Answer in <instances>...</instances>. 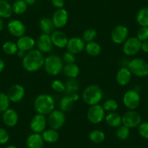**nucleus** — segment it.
<instances>
[{
    "label": "nucleus",
    "mask_w": 148,
    "mask_h": 148,
    "mask_svg": "<svg viewBox=\"0 0 148 148\" xmlns=\"http://www.w3.org/2000/svg\"><path fill=\"white\" fill-rule=\"evenodd\" d=\"M34 107L37 113L49 115L55 108V99L48 94H41L34 99Z\"/></svg>",
    "instance_id": "2"
},
{
    "label": "nucleus",
    "mask_w": 148,
    "mask_h": 148,
    "mask_svg": "<svg viewBox=\"0 0 148 148\" xmlns=\"http://www.w3.org/2000/svg\"><path fill=\"white\" fill-rule=\"evenodd\" d=\"M2 50L7 55H16L18 51V48L16 43L8 41V42H5L2 45Z\"/></svg>",
    "instance_id": "34"
},
{
    "label": "nucleus",
    "mask_w": 148,
    "mask_h": 148,
    "mask_svg": "<svg viewBox=\"0 0 148 148\" xmlns=\"http://www.w3.org/2000/svg\"><path fill=\"white\" fill-rule=\"evenodd\" d=\"M8 29L11 35L17 38L24 36L26 32L25 24L18 19H14L10 21L8 24Z\"/></svg>",
    "instance_id": "13"
},
{
    "label": "nucleus",
    "mask_w": 148,
    "mask_h": 148,
    "mask_svg": "<svg viewBox=\"0 0 148 148\" xmlns=\"http://www.w3.org/2000/svg\"><path fill=\"white\" fill-rule=\"evenodd\" d=\"M128 68L132 74L137 77L148 76V62L142 58H134L128 63Z\"/></svg>",
    "instance_id": "5"
},
{
    "label": "nucleus",
    "mask_w": 148,
    "mask_h": 148,
    "mask_svg": "<svg viewBox=\"0 0 148 148\" xmlns=\"http://www.w3.org/2000/svg\"><path fill=\"white\" fill-rule=\"evenodd\" d=\"M141 97L139 92L134 89H130L125 92L123 97V103L129 110H135L140 105Z\"/></svg>",
    "instance_id": "6"
},
{
    "label": "nucleus",
    "mask_w": 148,
    "mask_h": 148,
    "mask_svg": "<svg viewBox=\"0 0 148 148\" xmlns=\"http://www.w3.org/2000/svg\"><path fill=\"white\" fill-rule=\"evenodd\" d=\"M19 116L17 111L12 108H8L2 114V121L8 127H14L18 123Z\"/></svg>",
    "instance_id": "19"
},
{
    "label": "nucleus",
    "mask_w": 148,
    "mask_h": 148,
    "mask_svg": "<svg viewBox=\"0 0 148 148\" xmlns=\"http://www.w3.org/2000/svg\"><path fill=\"white\" fill-rule=\"evenodd\" d=\"M71 97H72V99H73L74 102H76V101L79 100V97H79V94H78L77 92H76V93L72 94V95H71Z\"/></svg>",
    "instance_id": "47"
},
{
    "label": "nucleus",
    "mask_w": 148,
    "mask_h": 148,
    "mask_svg": "<svg viewBox=\"0 0 148 148\" xmlns=\"http://www.w3.org/2000/svg\"><path fill=\"white\" fill-rule=\"evenodd\" d=\"M39 28L42 34H46L50 35L55 29V26L51 18L48 17H44L39 21Z\"/></svg>",
    "instance_id": "25"
},
{
    "label": "nucleus",
    "mask_w": 148,
    "mask_h": 148,
    "mask_svg": "<svg viewBox=\"0 0 148 148\" xmlns=\"http://www.w3.org/2000/svg\"><path fill=\"white\" fill-rule=\"evenodd\" d=\"M132 73L127 67L121 68L116 73V82L120 86H126L130 82L131 79H132Z\"/></svg>",
    "instance_id": "21"
},
{
    "label": "nucleus",
    "mask_w": 148,
    "mask_h": 148,
    "mask_svg": "<svg viewBox=\"0 0 148 148\" xmlns=\"http://www.w3.org/2000/svg\"><path fill=\"white\" fill-rule=\"evenodd\" d=\"M36 1V0H25V2H26V4L28 5H33L34 4H35Z\"/></svg>",
    "instance_id": "49"
},
{
    "label": "nucleus",
    "mask_w": 148,
    "mask_h": 148,
    "mask_svg": "<svg viewBox=\"0 0 148 148\" xmlns=\"http://www.w3.org/2000/svg\"><path fill=\"white\" fill-rule=\"evenodd\" d=\"M79 82L76 79H68L65 83V92L68 95H72L79 91Z\"/></svg>",
    "instance_id": "30"
},
{
    "label": "nucleus",
    "mask_w": 148,
    "mask_h": 148,
    "mask_svg": "<svg viewBox=\"0 0 148 148\" xmlns=\"http://www.w3.org/2000/svg\"><path fill=\"white\" fill-rule=\"evenodd\" d=\"M105 119L107 124L112 128H118L122 125V117L116 112L108 113Z\"/></svg>",
    "instance_id": "23"
},
{
    "label": "nucleus",
    "mask_w": 148,
    "mask_h": 148,
    "mask_svg": "<svg viewBox=\"0 0 148 148\" xmlns=\"http://www.w3.org/2000/svg\"><path fill=\"white\" fill-rule=\"evenodd\" d=\"M136 38L141 42H145L148 40V27L142 26L136 32Z\"/></svg>",
    "instance_id": "39"
},
{
    "label": "nucleus",
    "mask_w": 148,
    "mask_h": 148,
    "mask_svg": "<svg viewBox=\"0 0 148 148\" xmlns=\"http://www.w3.org/2000/svg\"><path fill=\"white\" fill-rule=\"evenodd\" d=\"M25 54H26V52H24V51H22V50H18V52H17L16 55H18V57L19 58H21V59H23V58L25 57Z\"/></svg>",
    "instance_id": "46"
},
{
    "label": "nucleus",
    "mask_w": 148,
    "mask_h": 148,
    "mask_svg": "<svg viewBox=\"0 0 148 148\" xmlns=\"http://www.w3.org/2000/svg\"><path fill=\"white\" fill-rule=\"evenodd\" d=\"M62 61L65 64H70V63H75V61H76V57L75 55L71 52H68L63 54V56L62 58Z\"/></svg>",
    "instance_id": "42"
},
{
    "label": "nucleus",
    "mask_w": 148,
    "mask_h": 148,
    "mask_svg": "<svg viewBox=\"0 0 148 148\" xmlns=\"http://www.w3.org/2000/svg\"><path fill=\"white\" fill-rule=\"evenodd\" d=\"M141 50H142L145 53H148V40L142 42Z\"/></svg>",
    "instance_id": "45"
},
{
    "label": "nucleus",
    "mask_w": 148,
    "mask_h": 148,
    "mask_svg": "<svg viewBox=\"0 0 148 148\" xmlns=\"http://www.w3.org/2000/svg\"><path fill=\"white\" fill-rule=\"evenodd\" d=\"M142 42L136 36L129 37L123 44V52L129 57L134 56L141 50Z\"/></svg>",
    "instance_id": "9"
},
{
    "label": "nucleus",
    "mask_w": 148,
    "mask_h": 148,
    "mask_svg": "<svg viewBox=\"0 0 148 148\" xmlns=\"http://www.w3.org/2000/svg\"><path fill=\"white\" fill-rule=\"evenodd\" d=\"M139 134L144 139H148V121L142 122L138 126Z\"/></svg>",
    "instance_id": "41"
},
{
    "label": "nucleus",
    "mask_w": 148,
    "mask_h": 148,
    "mask_svg": "<svg viewBox=\"0 0 148 148\" xmlns=\"http://www.w3.org/2000/svg\"><path fill=\"white\" fill-rule=\"evenodd\" d=\"M51 3H52V6L56 9L63 8L64 5H65L64 0H51Z\"/></svg>",
    "instance_id": "44"
},
{
    "label": "nucleus",
    "mask_w": 148,
    "mask_h": 148,
    "mask_svg": "<svg viewBox=\"0 0 148 148\" xmlns=\"http://www.w3.org/2000/svg\"><path fill=\"white\" fill-rule=\"evenodd\" d=\"M64 62L62 58L58 55H50L45 60L44 68L47 73L55 76L60 73L63 70Z\"/></svg>",
    "instance_id": "4"
},
{
    "label": "nucleus",
    "mask_w": 148,
    "mask_h": 148,
    "mask_svg": "<svg viewBox=\"0 0 148 148\" xmlns=\"http://www.w3.org/2000/svg\"><path fill=\"white\" fill-rule=\"evenodd\" d=\"M10 100L8 95L3 92H0V113H4L10 107Z\"/></svg>",
    "instance_id": "38"
},
{
    "label": "nucleus",
    "mask_w": 148,
    "mask_h": 148,
    "mask_svg": "<svg viewBox=\"0 0 148 148\" xmlns=\"http://www.w3.org/2000/svg\"><path fill=\"white\" fill-rule=\"evenodd\" d=\"M51 87H52V90L55 91L57 93H62V92H65V83L60 80L53 81L51 84Z\"/></svg>",
    "instance_id": "40"
},
{
    "label": "nucleus",
    "mask_w": 148,
    "mask_h": 148,
    "mask_svg": "<svg viewBox=\"0 0 148 148\" xmlns=\"http://www.w3.org/2000/svg\"></svg>",
    "instance_id": "53"
},
{
    "label": "nucleus",
    "mask_w": 148,
    "mask_h": 148,
    "mask_svg": "<svg viewBox=\"0 0 148 148\" xmlns=\"http://www.w3.org/2000/svg\"><path fill=\"white\" fill-rule=\"evenodd\" d=\"M5 148H18L16 146H15V145H8V146H7Z\"/></svg>",
    "instance_id": "51"
},
{
    "label": "nucleus",
    "mask_w": 148,
    "mask_h": 148,
    "mask_svg": "<svg viewBox=\"0 0 148 148\" xmlns=\"http://www.w3.org/2000/svg\"><path fill=\"white\" fill-rule=\"evenodd\" d=\"M103 98V92L100 86L91 84L86 86L82 92V99L86 105H92L99 104Z\"/></svg>",
    "instance_id": "3"
},
{
    "label": "nucleus",
    "mask_w": 148,
    "mask_h": 148,
    "mask_svg": "<svg viewBox=\"0 0 148 148\" xmlns=\"http://www.w3.org/2000/svg\"><path fill=\"white\" fill-rule=\"evenodd\" d=\"M7 95L10 102L17 103L21 102L25 97V89L21 84H13L9 88Z\"/></svg>",
    "instance_id": "16"
},
{
    "label": "nucleus",
    "mask_w": 148,
    "mask_h": 148,
    "mask_svg": "<svg viewBox=\"0 0 148 148\" xmlns=\"http://www.w3.org/2000/svg\"><path fill=\"white\" fill-rule=\"evenodd\" d=\"M18 50H22L25 52L32 50L36 45V42L34 38L30 36L24 35L18 38L16 43Z\"/></svg>",
    "instance_id": "20"
},
{
    "label": "nucleus",
    "mask_w": 148,
    "mask_h": 148,
    "mask_svg": "<svg viewBox=\"0 0 148 148\" xmlns=\"http://www.w3.org/2000/svg\"><path fill=\"white\" fill-rule=\"evenodd\" d=\"M45 142L41 134L33 133L27 137L26 146L28 148H43Z\"/></svg>",
    "instance_id": "22"
},
{
    "label": "nucleus",
    "mask_w": 148,
    "mask_h": 148,
    "mask_svg": "<svg viewBox=\"0 0 148 148\" xmlns=\"http://www.w3.org/2000/svg\"><path fill=\"white\" fill-rule=\"evenodd\" d=\"M97 36V32L96 30L93 28H88L84 32L82 39L85 42L88 43V42H93L96 39Z\"/></svg>",
    "instance_id": "37"
},
{
    "label": "nucleus",
    "mask_w": 148,
    "mask_h": 148,
    "mask_svg": "<svg viewBox=\"0 0 148 148\" xmlns=\"http://www.w3.org/2000/svg\"><path fill=\"white\" fill-rule=\"evenodd\" d=\"M52 21L55 28H62L68 21V13L64 8L57 9L52 16Z\"/></svg>",
    "instance_id": "15"
},
{
    "label": "nucleus",
    "mask_w": 148,
    "mask_h": 148,
    "mask_svg": "<svg viewBox=\"0 0 148 148\" xmlns=\"http://www.w3.org/2000/svg\"><path fill=\"white\" fill-rule=\"evenodd\" d=\"M65 123V115L60 110H54L48 115L47 123L51 129L58 130L64 126Z\"/></svg>",
    "instance_id": "7"
},
{
    "label": "nucleus",
    "mask_w": 148,
    "mask_h": 148,
    "mask_svg": "<svg viewBox=\"0 0 148 148\" xmlns=\"http://www.w3.org/2000/svg\"><path fill=\"white\" fill-rule=\"evenodd\" d=\"M4 28V22L2 21V18H0V31H2Z\"/></svg>",
    "instance_id": "50"
},
{
    "label": "nucleus",
    "mask_w": 148,
    "mask_h": 148,
    "mask_svg": "<svg viewBox=\"0 0 148 148\" xmlns=\"http://www.w3.org/2000/svg\"><path fill=\"white\" fill-rule=\"evenodd\" d=\"M28 6V5L25 2V0H15L13 5H12L13 13L18 15H23L26 12Z\"/></svg>",
    "instance_id": "32"
},
{
    "label": "nucleus",
    "mask_w": 148,
    "mask_h": 148,
    "mask_svg": "<svg viewBox=\"0 0 148 148\" xmlns=\"http://www.w3.org/2000/svg\"><path fill=\"white\" fill-rule=\"evenodd\" d=\"M42 135L45 142H47V143H55L56 142H58L60 138L58 130L51 129V128L44 131Z\"/></svg>",
    "instance_id": "26"
},
{
    "label": "nucleus",
    "mask_w": 148,
    "mask_h": 148,
    "mask_svg": "<svg viewBox=\"0 0 148 148\" xmlns=\"http://www.w3.org/2000/svg\"><path fill=\"white\" fill-rule=\"evenodd\" d=\"M36 46L38 49L42 53H49L53 47V44L51 40L50 35L46 34H42L37 39Z\"/></svg>",
    "instance_id": "17"
},
{
    "label": "nucleus",
    "mask_w": 148,
    "mask_h": 148,
    "mask_svg": "<svg viewBox=\"0 0 148 148\" xmlns=\"http://www.w3.org/2000/svg\"><path fill=\"white\" fill-rule=\"evenodd\" d=\"M5 62L3 61V60L0 58V73H2V71H4V69H5Z\"/></svg>",
    "instance_id": "48"
},
{
    "label": "nucleus",
    "mask_w": 148,
    "mask_h": 148,
    "mask_svg": "<svg viewBox=\"0 0 148 148\" xmlns=\"http://www.w3.org/2000/svg\"><path fill=\"white\" fill-rule=\"evenodd\" d=\"M111 40L116 45H121L129 38V29L123 25H116L110 34Z\"/></svg>",
    "instance_id": "11"
},
{
    "label": "nucleus",
    "mask_w": 148,
    "mask_h": 148,
    "mask_svg": "<svg viewBox=\"0 0 148 148\" xmlns=\"http://www.w3.org/2000/svg\"><path fill=\"white\" fill-rule=\"evenodd\" d=\"M10 139V134L6 129L0 128V145H5Z\"/></svg>",
    "instance_id": "43"
},
{
    "label": "nucleus",
    "mask_w": 148,
    "mask_h": 148,
    "mask_svg": "<svg viewBox=\"0 0 148 148\" xmlns=\"http://www.w3.org/2000/svg\"><path fill=\"white\" fill-rule=\"evenodd\" d=\"M104 110L108 113H113L116 112L119 108V103L116 100L113 99H108L105 101L102 105Z\"/></svg>",
    "instance_id": "35"
},
{
    "label": "nucleus",
    "mask_w": 148,
    "mask_h": 148,
    "mask_svg": "<svg viewBox=\"0 0 148 148\" xmlns=\"http://www.w3.org/2000/svg\"><path fill=\"white\" fill-rule=\"evenodd\" d=\"M85 46H86V42L83 40L82 38L74 36L68 39L66 48L68 52H71L74 55H77L84 50Z\"/></svg>",
    "instance_id": "14"
},
{
    "label": "nucleus",
    "mask_w": 148,
    "mask_h": 148,
    "mask_svg": "<svg viewBox=\"0 0 148 148\" xmlns=\"http://www.w3.org/2000/svg\"><path fill=\"white\" fill-rule=\"evenodd\" d=\"M147 148H148V146H147Z\"/></svg>",
    "instance_id": "52"
},
{
    "label": "nucleus",
    "mask_w": 148,
    "mask_h": 148,
    "mask_svg": "<svg viewBox=\"0 0 148 148\" xmlns=\"http://www.w3.org/2000/svg\"><path fill=\"white\" fill-rule=\"evenodd\" d=\"M50 37L53 46L57 47L60 49L66 47L68 42V38L64 32L59 30L54 31L50 34Z\"/></svg>",
    "instance_id": "18"
},
{
    "label": "nucleus",
    "mask_w": 148,
    "mask_h": 148,
    "mask_svg": "<svg viewBox=\"0 0 148 148\" xmlns=\"http://www.w3.org/2000/svg\"><path fill=\"white\" fill-rule=\"evenodd\" d=\"M12 5L6 0H0V18H9L12 16Z\"/></svg>",
    "instance_id": "28"
},
{
    "label": "nucleus",
    "mask_w": 148,
    "mask_h": 148,
    "mask_svg": "<svg viewBox=\"0 0 148 148\" xmlns=\"http://www.w3.org/2000/svg\"><path fill=\"white\" fill-rule=\"evenodd\" d=\"M74 100L71 96H65L60 101V109L62 112H69L74 106Z\"/></svg>",
    "instance_id": "31"
},
{
    "label": "nucleus",
    "mask_w": 148,
    "mask_h": 148,
    "mask_svg": "<svg viewBox=\"0 0 148 148\" xmlns=\"http://www.w3.org/2000/svg\"><path fill=\"white\" fill-rule=\"evenodd\" d=\"M89 139L93 143L100 144L105 140V134L102 131L99 129H95L89 133Z\"/></svg>",
    "instance_id": "33"
},
{
    "label": "nucleus",
    "mask_w": 148,
    "mask_h": 148,
    "mask_svg": "<svg viewBox=\"0 0 148 148\" xmlns=\"http://www.w3.org/2000/svg\"><path fill=\"white\" fill-rule=\"evenodd\" d=\"M130 135V129L126 126L121 125L118 127L116 131V136L120 140H126Z\"/></svg>",
    "instance_id": "36"
},
{
    "label": "nucleus",
    "mask_w": 148,
    "mask_h": 148,
    "mask_svg": "<svg viewBox=\"0 0 148 148\" xmlns=\"http://www.w3.org/2000/svg\"><path fill=\"white\" fill-rule=\"evenodd\" d=\"M105 117V111L102 105L99 104L92 105L87 111V119L90 123L98 124L103 121Z\"/></svg>",
    "instance_id": "10"
},
{
    "label": "nucleus",
    "mask_w": 148,
    "mask_h": 148,
    "mask_svg": "<svg viewBox=\"0 0 148 148\" xmlns=\"http://www.w3.org/2000/svg\"><path fill=\"white\" fill-rule=\"evenodd\" d=\"M47 119L46 116L37 113L32 118L30 123V129L33 133L41 134L46 130Z\"/></svg>",
    "instance_id": "12"
},
{
    "label": "nucleus",
    "mask_w": 148,
    "mask_h": 148,
    "mask_svg": "<svg viewBox=\"0 0 148 148\" xmlns=\"http://www.w3.org/2000/svg\"><path fill=\"white\" fill-rule=\"evenodd\" d=\"M84 50L89 56L97 57L100 54L102 49H101V46L99 45V44L93 41V42H88L86 44Z\"/></svg>",
    "instance_id": "29"
},
{
    "label": "nucleus",
    "mask_w": 148,
    "mask_h": 148,
    "mask_svg": "<svg viewBox=\"0 0 148 148\" xmlns=\"http://www.w3.org/2000/svg\"><path fill=\"white\" fill-rule=\"evenodd\" d=\"M121 117L122 125L129 129L138 127L142 123V116L136 110H128Z\"/></svg>",
    "instance_id": "8"
},
{
    "label": "nucleus",
    "mask_w": 148,
    "mask_h": 148,
    "mask_svg": "<svg viewBox=\"0 0 148 148\" xmlns=\"http://www.w3.org/2000/svg\"><path fill=\"white\" fill-rule=\"evenodd\" d=\"M62 72L68 79H76L79 75L80 69L76 63L65 64L63 67Z\"/></svg>",
    "instance_id": "24"
},
{
    "label": "nucleus",
    "mask_w": 148,
    "mask_h": 148,
    "mask_svg": "<svg viewBox=\"0 0 148 148\" xmlns=\"http://www.w3.org/2000/svg\"><path fill=\"white\" fill-rule=\"evenodd\" d=\"M45 58L39 49H34L26 52L22 59L23 68L30 73L36 72L44 67Z\"/></svg>",
    "instance_id": "1"
},
{
    "label": "nucleus",
    "mask_w": 148,
    "mask_h": 148,
    "mask_svg": "<svg viewBox=\"0 0 148 148\" xmlns=\"http://www.w3.org/2000/svg\"><path fill=\"white\" fill-rule=\"evenodd\" d=\"M136 21L141 27H148V7H144L139 10L136 13Z\"/></svg>",
    "instance_id": "27"
}]
</instances>
